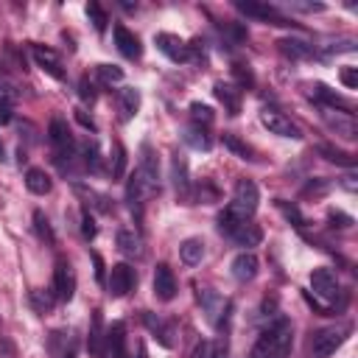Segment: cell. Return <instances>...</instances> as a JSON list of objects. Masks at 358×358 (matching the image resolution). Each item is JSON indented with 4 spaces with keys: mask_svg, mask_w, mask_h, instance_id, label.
<instances>
[{
    "mask_svg": "<svg viewBox=\"0 0 358 358\" xmlns=\"http://www.w3.org/2000/svg\"><path fill=\"white\" fill-rule=\"evenodd\" d=\"M25 187H28L34 196H45V193H50L53 182H50V176H48L42 168H28V171H25Z\"/></svg>",
    "mask_w": 358,
    "mask_h": 358,
    "instance_id": "obj_22",
    "label": "cell"
},
{
    "mask_svg": "<svg viewBox=\"0 0 358 358\" xmlns=\"http://www.w3.org/2000/svg\"><path fill=\"white\" fill-rule=\"evenodd\" d=\"M73 291H76V274L70 268L67 260H56V268H53V294L56 299H73Z\"/></svg>",
    "mask_w": 358,
    "mask_h": 358,
    "instance_id": "obj_9",
    "label": "cell"
},
{
    "mask_svg": "<svg viewBox=\"0 0 358 358\" xmlns=\"http://www.w3.org/2000/svg\"><path fill=\"white\" fill-rule=\"evenodd\" d=\"M106 347L112 358H126V324L123 322H112L106 327Z\"/></svg>",
    "mask_w": 358,
    "mask_h": 358,
    "instance_id": "obj_19",
    "label": "cell"
},
{
    "mask_svg": "<svg viewBox=\"0 0 358 358\" xmlns=\"http://www.w3.org/2000/svg\"><path fill=\"white\" fill-rule=\"evenodd\" d=\"M126 173V148L120 143L112 145V179H120Z\"/></svg>",
    "mask_w": 358,
    "mask_h": 358,
    "instance_id": "obj_38",
    "label": "cell"
},
{
    "mask_svg": "<svg viewBox=\"0 0 358 358\" xmlns=\"http://www.w3.org/2000/svg\"><path fill=\"white\" fill-rule=\"evenodd\" d=\"M280 210L285 213V218H288V221H294V227H305V218H302V213H299L294 204L288 207L285 201H280Z\"/></svg>",
    "mask_w": 358,
    "mask_h": 358,
    "instance_id": "obj_44",
    "label": "cell"
},
{
    "mask_svg": "<svg viewBox=\"0 0 358 358\" xmlns=\"http://www.w3.org/2000/svg\"><path fill=\"white\" fill-rule=\"evenodd\" d=\"M81 98H84V101H92V98H95V87H92V81H90L87 76L81 78Z\"/></svg>",
    "mask_w": 358,
    "mask_h": 358,
    "instance_id": "obj_46",
    "label": "cell"
},
{
    "mask_svg": "<svg viewBox=\"0 0 358 358\" xmlns=\"http://www.w3.org/2000/svg\"><path fill=\"white\" fill-rule=\"evenodd\" d=\"M190 358H210V344H207V341H199V344L193 347Z\"/></svg>",
    "mask_w": 358,
    "mask_h": 358,
    "instance_id": "obj_47",
    "label": "cell"
},
{
    "mask_svg": "<svg viewBox=\"0 0 358 358\" xmlns=\"http://www.w3.org/2000/svg\"><path fill=\"white\" fill-rule=\"evenodd\" d=\"M48 140H50V145L56 148V157L59 159H70L73 157V151H76V143H73V134H70V126H67V120L64 117H53L50 120V126H48Z\"/></svg>",
    "mask_w": 358,
    "mask_h": 358,
    "instance_id": "obj_5",
    "label": "cell"
},
{
    "mask_svg": "<svg viewBox=\"0 0 358 358\" xmlns=\"http://www.w3.org/2000/svg\"><path fill=\"white\" fill-rule=\"evenodd\" d=\"M117 106H120V117L123 120H131L137 115V109H140V92L134 87H123L117 92Z\"/></svg>",
    "mask_w": 358,
    "mask_h": 358,
    "instance_id": "obj_21",
    "label": "cell"
},
{
    "mask_svg": "<svg viewBox=\"0 0 358 358\" xmlns=\"http://www.w3.org/2000/svg\"><path fill=\"white\" fill-rule=\"evenodd\" d=\"M53 305H56V294L53 291H48V288H34L31 291V308L36 313H50Z\"/></svg>",
    "mask_w": 358,
    "mask_h": 358,
    "instance_id": "obj_29",
    "label": "cell"
},
{
    "mask_svg": "<svg viewBox=\"0 0 358 358\" xmlns=\"http://www.w3.org/2000/svg\"><path fill=\"white\" fill-rule=\"evenodd\" d=\"M330 221H341V227H350V224H352V218H350V215H344V213H336V210L330 213Z\"/></svg>",
    "mask_w": 358,
    "mask_h": 358,
    "instance_id": "obj_52",
    "label": "cell"
},
{
    "mask_svg": "<svg viewBox=\"0 0 358 358\" xmlns=\"http://www.w3.org/2000/svg\"><path fill=\"white\" fill-rule=\"evenodd\" d=\"M117 249L123 255H143V241L134 229H117Z\"/></svg>",
    "mask_w": 358,
    "mask_h": 358,
    "instance_id": "obj_28",
    "label": "cell"
},
{
    "mask_svg": "<svg viewBox=\"0 0 358 358\" xmlns=\"http://www.w3.org/2000/svg\"><path fill=\"white\" fill-rule=\"evenodd\" d=\"M322 115H324L327 126H330L336 134H341L344 140H355V137H358V126H355V120H352V112H341V109H324Z\"/></svg>",
    "mask_w": 358,
    "mask_h": 358,
    "instance_id": "obj_10",
    "label": "cell"
},
{
    "mask_svg": "<svg viewBox=\"0 0 358 358\" xmlns=\"http://www.w3.org/2000/svg\"><path fill=\"white\" fill-rule=\"evenodd\" d=\"M224 145H227L232 154H238L241 159H255L252 145H246V143H243V140H238L235 134H224Z\"/></svg>",
    "mask_w": 358,
    "mask_h": 358,
    "instance_id": "obj_36",
    "label": "cell"
},
{
    "mask_svg": "<svg viewBox=\"0 0 358 358\" xmlns=\"http://www.w3.org/2000/svg\"><path fill=\"white\" fill-rule=\"evenodd\" d=\"M20 98V92H17V87H14V81L11 78H6V76H0V103H14Z\"/></svg>",
    "mask_w": 358,
    "mask_h": 358,
    "instance_id": "obj_40",
    "label": "cell"
},
{
    "mask_svg": "<svg viewBox=\"0 0 358 358\" xmlns=\"http://www.w3.org/2000/svg\"><path fill=\"white\" fill-rule=\"evenodd\" d=\"M260 123H263V126H266L271 134L291 137V140H299V137H302L299 126H296L291 117H285L282 112H277V109H263V112H260Z\"/></svg>",
    "mask_w": 358,
    "mask_h": 358,
    "instance_id": "obj_6",
    "label": "cell"
},
{
    "mask_svg": "<svg viewBox=\"0 0 358 358\" xmlns=\"http://www.w3.org/2000/svg\"><path fill=\"white\" fill-rule=\"evenodd\" d=\"M34 229L45 243H50V246L56 243V232H53V227H50V221H48V215L42 210H34Z\"/></svg>",
    "mask_w": 358,
    "mask_h": 358,
    "instance_id": "obj_32",
    "label": "cell"
},
{
    "mask_svg": "<svg viewBox=\"0 0 358 358\" xmlns=\"http://www.w3.org/2000/svg\"><path fill=\"white\" fill-rule=\"evenodd\" d=\"M81 159H84V168H90L92 173L101 171V157H98V145H95V140L81 145Z\"/></svg>",
    "mask_w": 358,
    "mask_h": 358,
    "instance_id": "obj_37",
    "label": "cell"
},
{
    "mask_svg": "<svg viewBox=\"0 0 358 358\" xmlns=\"http://www.w3.org/2000/svg\"><path fill=\"white\" fill-rule=\"evenodd\" d=\"M87 17H90V22L95 25V31L98 34H103L106 31V22H109V17H106V11L101 8V3H87Z\"/></svg>",
    "mask_w": 358,
    "mask_h": 358,
    "instance_id": "obj_35",
    "label": "cell"
},
{
    "mask_svg": "<svg viewBox=\"0 0 358 358\" xmlns=\"http://www.w3.org/2000/svg\"><path fill=\"white\" fill-rule=\"evenodd\" d=\"M154 296L159 302H171L176 296V277L165 263H159L154 271Z\"/></svg>",
    "mask_w": 358,
    "mask_h": 358,
    "instance_id": "obj_13",
    "label": "cell"
},
{
    "mask_svg": "<svg viewBox=\"0 0 358 358\" xmlns=\"http://www.w3.org/2000/svg\"><path fill=\"white\" fill-rule=\"evenodd\" d=\"M347 333H350L347 324H330V327L316 330L313 338H310V350H313V355H316V358H327V355H333V352L344 344Z\"/></svg>",
    "mask_w": 358,
    "mask_h": 358,
    "instance_id": "obj_3",
    "label": "cell"
},
{
    "mask_svg": "<svg viewBox=\"0 0 358 358\" xmlns=\"http://www.w3.org/2000/svg\"><path fill=\"white\" fill-rule=\"evenodd\" d=\"M235 76H238V81H241V87H246V84H252V73H249V70H243L241 64H235Z\"/></svg>",
    "mask_w": 358,
    "mask_h": 358,
    "instance_id": "obj_48",
    "label": "cell"
},
{
    "mask_svg": "<svg viewBox=\"0 0 358 358\" xmlns=\"http://www.w3.org/2000/svg\"><path fill=\"white\" fill-rule=\"evenodd\" d=\"M179 257H182L185 266H199L201 257H204V243H201L199 238H187V241H182V246H179Z\"/></svg>",
    "mask_w": 358,
    "mask_h": 358,
    "instance_id": "obj_25",
    "label": "cell"
},
{
    "mask_svg": "<svg viewBox=\"0 0 358 358\" xmlns=\"http://www.w3.org/2000/svg\"><path fill=\"white\" fill-rule=\"evenodd\" d=\"M243 221H249V218H243V215H241L238 210H232L229 204H227V207L218 213V229H221L227 238H229V235H232V232H235V229H238Z\"/></svg>",
    "mask_w": 358,
    "mask_h": 358,
    "instance_id": "obj_27",
    "label": "cell"
},
{
    "mask_svg": "<svg viewBox=\"0 0 358 358\" xmlns=\"http://www.w3.org/2000/svg\"><path fill=\"white\" fill-rule=\"evenodd\" d=\"M11 106L8 103H0V126H6V123H11Z\"/></svg>",
    "mask_w": 358,
    "mask_h": 358,
    "instance_id": "obj_51",
    "label": "cell"
},
{
    "mask_svg": "<svg viewBox=\"0 0 358 358\" xmlns=\"http://www.w3.org/2000/svg\"><path fill=\"white\" fill-rule=\"evenodd\" d=\"M238 6V11H243L246 17H255V20H263V22H271V25H294L288 17H282L274 6H268V3H252V0H238L235 3Z\"/></svg>",
    "mask_w": 358,
    "mask_h": 358,
    "instance_id": "obj_8",
    "label": "cell"
},
{
    "mask_svg": "<svg viewBox=\"0 0 358 358\" xmlns=\"http://www.w3.org/2000/svg\"><path fill=\"white\" fill-rule=\"evenodd\" d=\"M185 143L193 145V148H199V151H210V145H213L207 129H201V126H190V129L185 131Z\"/></svg>",
    "mask_w": 358,
    "mask_h": 358,
    "instance_id": "obj_30",
    "label": "cell"
},
{
    "mask_svg": "<svg viewBox=\"0 0 358 358\" xmlns=\"http://www.w3.org/2000/svg\"><path fill=\"white\" fill-rule=\"evenodd\" d=\"M229 268H232V277H235L238 282H249V280L257 277L260 263H257V257H255L252 252H241V255H235V260H232Z\"/></svg>",
    "mask_w": 358,
    "mask_h": 358,
    "instance_id": "obj_15",
    "label": "cell"
},
{
    "mask_svg": "<svg viewBox=\"0 0 358 358\" xmlns=\"http://www.w3.org/2000/svg\"><path fill=\"white\" fill-rule=\"evenodd\" d=\"M280 50L288 56V59H310L313 53H316V48L310 45V42H305V39H280Z\"/></svg>",
    "mask_w": 358,
    "mask_h": 358,
    "instance_id": "obj_24",
    "label": "cell"
},
{
    "mask_svg": "<svg viewBox=\"0 0 358 358\" xmlns=\"http://www.w3.org/2000/svg\"><path fill=\"white\" fill-rule=\"evenodd\" d=\"M154 42L171 62H187V45L176 34H157Z\"/></svg>",
    "mask_w": 358,
    "mask_h": 358,
    "instance_id": "obj_14",
    "label": "cell"
},
{
    "mask_svg": "<svg viewBox=\"0 0 358 358\" xmlns=\"http://www.w3.org/2000/svg\"><path fill=\"white\" fill-rule=\"evenodd\" d=\"M76 117H78V123L81 126H87V129H95V123H92V117H87L81 109H76Z\"/></svg>",
    "mask_w": 358,
    "mask_h": 358,
    "instance_id": "obj_53",
    "label": "cell"
},
{
    "mask_svg": "<svg viewBox=\"0 0 358 358\" xmlns=\"http://www.w3.org/2000/svg\"><path fill=\"white\" fill-rule=\"evenodd\" d=\"M171 179H173V187H176V196L182 201H190L193 193H190V179H187V162L176 154L173 162H171Z\"/></svg>",
    "mask_w": 358,
    "mask_h": 358,
    "instance_id": "obj_17",
    "label": "cell"
},
{
    "mask_svg": "<svg viewBox=\"0 0 358 358\" xmlns=\"http://www.w3.org/2000/svg\"><path fill=\"white\" fill-rule=\"evenodd\" d=\"M291 344H294L291 322H288V319H277L274 324H268V327L257 336V341H255L249 358H288Z\"/></svg>",
    "mask_w": 358,
    "mask_h": 358,
    "instance_id": "obj_2",
    "label": "cell"
},
{
    "mask_svg": "<svg viewBox=\"0 0 358 358\" xmlns=\"http://www.w3.org/2000/svg\"><path fill=\"white\" fill-rule=\"evenodd\" d=\"M229 238H232L238 246L252 249V246H257V243L263 241V232H260V227H257V224L249 218V221H243V224H241V227H238V229H235Z\"/></svg>",
    "mask_w": 358,
    "mask_h": 358,
    "instance_id": "obj_20",
    "label": "cell"
},
{
    "mask_svg": "<svg viewBox=\"0 0 358 358\" xmlns=\"http://www.w3.org/2000/svg\"><path fill=\"white\" fill-rule=\"evenodd\" d=\"M106 341V330H103V316L101 310H92V324H90V336H87V347L92 355H101V347Z\"/></svg>",
    "mask_w": 358,
    "mask_h": 358,
    "instance_id": "obj_23",
    "label": "cell"
},
{
    "mask_svg": "<svg viewBox=\"0 0 358 358\" xmlns=\"http://www.w3.org/2000/svg\"><path fill=\"white\" fill-rule=\"evenodd\" d=\"M291 8H299V11H322L324 6L322 3H291Z\"/></svg>",
    "mask_w": 358,
    "mask_h": 358,
    "instance_id": "obj_50",
    "label": "cell"
},
{
    "mask_svg": "<svg viewBox=\"0 0 358 358\" xmlns=\"http://www.w3.org/2000/svg\"><path fill=\"white\" fill-rule=\"evenodd\" d=\"M115 45L126 59H140V53H143L137 34H131L126 25H115Z\"/></svg>",
    "mask_w": 358,
    "mask_h": 358,
    "instance_id": "obj_16",
    "label": "cell"
},
{
    "mask_svg": "<svg viewBox=\"0 0 358 358\" xmlns=\"http://www.w3.org/2000/svg\"><path fill=\"white\" fill-rule=\"evenodd\" d=\"M341 185H344L347 190H355V187H358V185H355V176H352V173H347V176L341 179Z\"/></svg>",
    "mask_w": 358,
    "mask_h": 358,
    "instance_id": "obj_54",
    "label": "cell"
},
{
    "mask_svg": "<svg viewBox=\"0 0 358 358\" xmlns=\"http://www.w3.org/2000/svg\"><path fill=\"white\" fill-rule=\"evenodd\" d=\"M199 199H201V201H204V199L215 201V199H218V190H215L210 182H201V185H199Z\"/></svg>",
    "mask_w": 358,
    "mask_h": 358,
    "instance_id": "obj_45",
    "label": "cell"
},
{
    "mask_svg": "<svg viewBox=\"0 0 358 358\" xmlns=\"http://www.w3.org/2000/svg\"><path fill=\"white\" fill-rule=\"evenodd\" d=\"M143 322H145V327L154 333V338H159V344L162 347H171L173 341H171V336H173V327L171 324H165L159 316H154V313H145L143 316Z\"/></svg>",
    "mask_w": 358,
    "mask_h": 358,
    "instance_id": "obj_26",
    "label": "cell"
},
{
    "mask_svg": "<svg viewBox=\"0 0 358 358\" xmlns=\"http://www.w3.org/2000/svg\"><path fill=\"white\" fill-rule=\"evenodd\" d=\"M215 98L224 103V109H227L229 115H238V112H241L243 90L235 87V84H229V81H218V84H215Z\"/></svg>",
    "mask_w": 358,
    "mask_h": 358,
    "instance_id": "obj_18",
    "label": "cell"
},
{
    "mask_svg": "<svg viewBox=\"0 0 358 358\" xmlns=\"http://www.w3.org/2000/svg\"><path fill=\"white\" fill-rule=\"evenodd\" d=\"M31 56H34V62H36L45 73H50L53 78H64L62 59H59V53H56L53 48H48V45H34V48H31Z\"/></svg>",
    "mask_w": 358,
    "mask_h": 358,
    "instance_id": "obj_12",
    "label": "cell"
},
{
    "mask_svg": "<svg viewBox=\"0 0 358 358\" xmlns=\"http://www.w3.org/2000/svg\"><path fill=\"white\" fill-rule=\"evenodd\" d=\"M190 120H193V126H201V129H207V126L215 120V115H213V109H210L207 103H199V101H193V103H190Z\"/></svg>",
    "mask_w": 358,
    "mask_h": 358,
    "instance_id": "obj_33",
    "label": "cell"
},
{
    "mask_svg": "<svg viewBox=\"0 0 358 358\" xmlns=\"http://www.w3.org/2000/svg\"><path fill=\"white\" fill-rule=\"evenodd\" d=\"M95 73H98L101 84H117V81H123V70L115 67V64H98Z\"/></svg>",
    "mask_w": 358,
    "mask_h": 358,
    "instance_id": "obj_39",
    "label": "cell"
},
{
    "mask_svg": "<svg viewBox=\"0 0 358 358\" xmlns=\"http://www.w3.org/2000/svg\"><path fill=\"white\" fill-rule=\"evenodd\" d=\"M92 263H95V280H98V282H103V260H101V255H98V252H92Z\"/></svg>",
    "mask_w": 358,
    "mask_h": 358,
    "instance_id": "obj_49",
    "label": "cell"
},
{
    "mask_svg": "<svg viewBox=\"0 0 358 358\" xmlns=\"http://www.w3.org/2000/svg\"><path fill=\"white\" fill-rule=\"evenodd\" d=\"M81 232H84V238H87V241H92V238H95V232H98L95 218L90 215V210H87V207L81 210Z\"/></svg>",
    "mask_w": 358,
    "mask_h": 358,
    "instance_id": "obj_41",
    "label": "cell"
},
{
    "mask_svg": "<svg viewBox=\"0 0 358 358\" xmlns=\"http://www.w3.org/2000/svg\"><path fill=\"white\" fill-rule=\"evenodd\" d=\"M310 285H313V294L327 299V302H333L336 294H338V277H336L333 268H316L310 274Z\"/></svg>",
    "mask_w": 358,
    "mask_h": 358,
    "instance_id": "obj_11",
    "label": "cell"
},
{
    "mask_svg": "<svg viewBox=\"0 0 358 358\" xmlns=\"http://www.w3.org/2000/svg\"><path fill=\"white\" fill-rule=\"evenodd\" d=\"M137 277H134V268L129 263H115L109 268V280H106V288L112 296H126L131 288H134Z\"/></svg>",
    "mask_w": 358,
    "mask_h": 358,
    "instance_id": "obj_7",
    "label": "cell"
},
{
    "mask_svg": "<svg viewBox=\"0 0 358 358\" xmlns=\"http://www.w3.org/2000/svg\"><path fill=\"white\" fill-rule=\"evenodd\" d=\"M341 84L347 87V90H355L358 87V67H341Z\"/></svg>",
    "mask_w": 358,
    "mask_h": 358,
    "instance_id": "obj_43",
    "label": "cell"
},
{
    "mask_svg": "<svg viewBox=\"0 0 358 358\" xmlns=\"http://www.w3.org/2000/svg\"><path fill=\"white\" fill-rule=\"evenodd\" d=\"M257 201H260V193H257V185L252 179H238L235 190H232V201L229 207L238 210L243 218H252L255 210H257Z\"/></svg>",
    "mask_w": 358,
    "mask_h": 358,
    "instance_id": "obj_4",
    "label": "cell"
},
{
    "mask_svg": "<svg viewBox=\"0 0 358 358\" xmlns=\"http://www.w3.org/2000/svg\"><path fill=\"white\" fill-rule=\"evenodd\" d=\"M157 193H159V159H157L154 148L145 143V145L140 148V165H137V171L129 176L126 199H129L131 210L137 207V213H140V207H143L151 196H157Z\"/></svg>",
    "mask_w": 358,
    "mask_h": 358,
    "instance_id": "obj_1",
    "label": "cell"
},
{
    "mask_svg": "<svg viewBox=\"0 0 358 358\" xmlns=\"http://www.w3.org/2000/svg\"><path fill=\"white\" fill-rule=\"evenodd\" d=\"M210 358H229V341L227 336L215 338V344H210Z\"/></svg>",
    "mask_w": 358,
    "mask_h": 358,
    "instance_id": "obj_42",
    "label": "cell"
},
{
    "mask_svg": "<svg viewBox=\"0 0 358 358\" xmlns=\"http://www.w3.org/2000/svg\"><path fill=\"white\" fill-rule=\"evenodd\" d=\"M76 193H78L81 199H87L92 207H98V210H103V213H112V204H109V199H106L103 193H98V190H92V187H84V185H76Z\"/></svg>",
    "mask_w": 358,
    "mask_h": 358,
    "instance_id": "obj_31",
    "label": "cell"
},
{
    "mask_svg": "<svg viewBox=\"0 0 358 358\" xmlns=\"http://www.w3.org/2000/svg\"><path fill=\"white\" fill-rule=\"evenodd\" d=\"M319 154H324V159H330V162H338V165H344V168H355V157L352 154H347V151H341V148H333V145H319Z\"/></svg>",
    "mask_w": 358,
    "mask_h": 358,
    "instance_id": "obj_34",
    "label": "cell"
}]
</instances>
